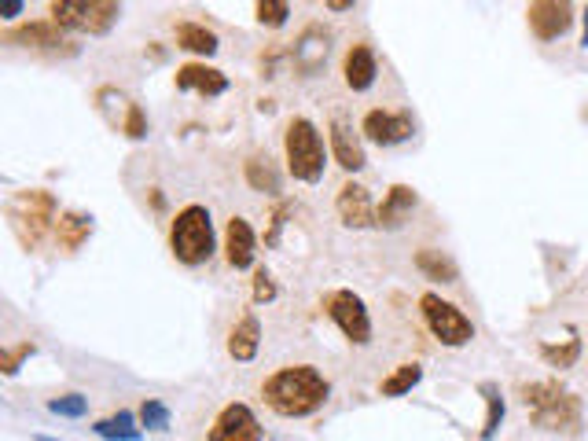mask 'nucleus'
<instances>
[{"instance_id": "nucleus-12", "label": "nucleus", "mask_w": 588, "mask_h": 441, "mask_svg": "<svg viewBox=\"0 0 588 441\" xmlns=\"http://www.w3.org/2000/svg\"><path fill=\"white\" fill-rule=\"evenodd\" d=\"M328 56H331V34L324 26H306L291 48L294 70L302 78H317L320 70H324V63H328Z\"/></svg>"}, {"instance_id": "nucleus-11", "label": "nucleus", "mask_w": 588, "mask_h": 441, "mask_svg": "<svg viewBox=\"0 0 588 441\" xmlns=\"http://www.w3.org/2000/svg\"><path fill=\"white\" fill-rule=\"evenodd\" d=\"M210 441H265V427L258 423L254 408L243 401H232L217 412L214 427H210Z\"/></svg>"}, {"instance_id": "nucleus-16", "label": "nucleus", "mask_w": 588, "mask_h": 441, "mask_svg": "<svg viewBox=\"0 0 588 441\" xmlns=\"http://www.w3.org/2000/svg\"><path fill=\"white\" fill-rule=\"evenodd\" d=\"M331 155H335V162H339L346 173H357V170H364V166H368V159H364L361 136L353 133V129L342 122V118H331Z\"/></svg>"}, {"instance_id": "nucleus-27", "label": "nucleus", "mask_w": 588, "mask_h": 441, "mask_svg": "<svg viewBox=\"0 0 588 441\" xmlns=\"http://www.w3.org/2000/svg\"><path fill=\"white\" fill-rule=\"evenodd\" d=\"M247 184L254 192H265V195H280V173L272 166L269 159H261V155H250L247 159Z\"/></svg>"}, {"instance_id": "nucleus-19", "label": "nucleus", "mask_w": 588, "mask_h": 441, "mask_svg": "<svg viewBox=\"0 0 588 441\" xmlns=\"http://www.w3.org/2000/svg\"><path fill=\"white\" fill-rule=\"evenodd\" d=\"M261 350V324L254 313H243V317L232 324V331H228V357L239 364L254 361Z\"/></svg>"}, {"instance_id": "nucleus-20", "label": "nucleus", "mask_w": 588, "mask_h": 441, "mask_svg": "<svg viewBox=\"0 0 588 441\" xmlns=\"http://www.w3.org/2000/svg\"><path fill=\"white\" fill-rule=\"evenodd\" d=\"M8 45H23V48H59L67 45L63 41V26L59 23H26V26H12L4 34Z\"/></svg>"}, {"instance_id": "nucleus-4", "label": "nucleus", "mask_w": 588, "mask_h": 441, "mask_svg": "<svg viewBox=\"0 0 588 441\" xmlns=\"http://www.w3.org/2000/svg\"><path fill=\"white\" fill-rule=\"evenodd\" d=\"M283 155L294 181L317 184L324 177V140L309 118H291L283 129Z\"/></svg>"}, {"instance_id": "nucleus-25", "label": "nucleus", "mask_w": 588, "mask_h": 441, "mask_svg": "<svg viewBox=\"0 0 588 441\" xmlns=\"http://www.w3.org/2000/svg\"><path fill=\"white\" fill-rule=\"evenodd\" d=\"M419 379H423V364H416V361L397 364L394 372H390L383 383H379V394H383V397H405L412 386H419Z\"/></svg>"}, {"instance_id": "nucleus-37", "label": "nucleus", "mask_w": 588, "mask_h": 441, "mask_svg": "<svg viewBox=\"0 0 588 441\" xmlns=\"http://www.w3.org/2000/svg\"><path fill=\"white\" fill-rule=\"evenodd\" d=\"M324 4H328L331 12H350V8L357 4V0H324Z\"/></svg>"}, {"instance_id": "nucleus-7", "label": "nucleus", "mask_w": 588, "mask_h": 441, "mask_svg": "<svg viewBox=\"0 0 588 441\" xmlns=\"http://www.w3.org/2000/svg\"><path fill=\"white\" fill-rule=\"evenodd\" d=\"M419 313H423V324L441 346H449V350H460L467 342L475 339V324L467 317L464 309L453 306V302H445L441 294L427 291L419 298Z\"/></svg>"}, {"instance_id": "nucleus-8", "label": "nucleus", "mask_w": 588, "mask_h": 441, "mask_svg": "<svg viewBox=\"0 0 588 441\" xmlns=\"http://www.w3.org/2000/svg\"><path fill=\"white\" fill-rule=\"evenodd\" d=\"M320 306H324V313L335 320V328L346 335V342H353V346H368V342H372V313H368L361 294L339 287V291L324 294Z\"/></svg>"}, {"instance_id": "nucleus-32", "label": "nucleus", "mask_w": 588, "mask_h": 441, "mask_svg": "<svg viewBox=\"0 0 588 441\" xmlns=\"http://www.w3.org/2000/svg\"><path fill=\"white\" fill-rule=\"evenodd\" d=\"M34 353H37L34 342H19V346H12V350H4L0 353V372L12 379V375H19V368H23L26 357H34Z\"/></svg>"}, {"instance_id": "nucleus-14", "label": "nucleus", "mask_w": 588, "mask_h": 441, "mask_svg": "<svg viewBox=\"0 0 588 441\" xmlns=\"http://www.w3.org/2000/svg\"><path fill=\"white\" fill-rule=\"evenodd\" d=\"M375 74H379V59H375L372 48L364 45V41L350 45V52L342 59V78H346V85L353 92H368L375 85Z\"/></svg>"}, {"instance_id": "nucleus-28", "label": "nucleus", "mask_w": 588, "mask_h": 441, "mask_svg": "<svg viewBox=\"0 0 588 441\" xmlns=\"http://www.w3.org/2000/svg\"><path fill=\"white\" fill-rule=\"evenodd\" d=\"M541 357L548 368H559V372H563V368H574L577 357H581V339L570 335V339H563V342H541Z\"/></svg>"}, {"instance_id": "nucleus-15", "label": "nucleus", "mask_w": 588, "mask_h": 441, "mask_svg": "<svg viewBox=\"0 0 588 441\" xmlns=\"http://www.w3.org/2000/svg\"><path fill=\"white\" fill-rule=\"evenodd\" d=\"M258 254V236L243 217H232L225 228V261L232 269H250Z\"/></svg>"}, {"instance_id": "nucleus-17", "label": "nucleus", "mask_w": 588, "mask_h": 441, "mask_svg": "<svg viewBox=\"0 0 588 441\" xmlns=\"http://www.w3.org/2000/svg\"><path fill=\"white\" fill-rule=\"evenodd\" d=\"M177 89L199 92V96H206V100H214V96L228 92V78L217 67H206V63H188V67L177 70Z\"/></svg>"}, {"instance_id": "nucleus-18", "label": "nucleus", "mask_w": 588, "mask_h": 441, "mask_svg": "<svg viewBox=\"0 0 588 441\" xmlns=\"http://www.w3.org/2000/svg\"><path fill=\"white\" fill-rule=\"evenodd\" d=\"M416 203H419V195L408 188V184H394L390 192H386V199H383V206L375 210V228H401L412 217V210H416Z\"/></svg>"}, {"instance_id": "nucleus-5", "label": "nucleus", "mask_w": 588, "mask_h": 441, "mask_svg": "<svg viewBox=\"0 0 588 441\" xmlns=\"http://www.w3.org/2000/svg\"><path fill=\"white\" fill-rule=\"evenodd\" d=\"M59 206H56V195L45 192V188H34V192H19L8 206V217H12V228L19 243L26 250L41 247V239L56 228L59 221Z\"/></svg>"}, {"instance_id": "nucleus-39", "label": "nucleus", "mask_w": 588, "mask_h": 441, "mask_svg": "<svg viewBox=\"0 0 588 441\" xmlns=\"http://www.w3.org/2000/svg\"><path fill=\"white\" fill-rule=\"evenodd\" d=\"M37 441H59V438H45V434H41V438H37Z\"/></svg>"}, {"instance_id": "nucleus-6", "label": "nucleus", "mask_w": 588, "mask_h": 441, "mask_svg": "<svg viewBox=\"0 0 588 441\" xmlns=\"http://www.w3.org/2000/svg\"><path fill=\"white\" fill-rule=\"evenodd\" d=\"M118 15H122V0H56L52 4V23L70 34H111Z\"/></svg>"}, {"instance_id": "nucleus-35", "label": "nucleus", "mask_w": 588, "mask_h": 441, "mask_svg": "<svg viewBox=\"0 0 588 441\" xmlns=\"http://www.w3.org/2000/svg\"><path fill=\"white\" fill-rule=\"evenodd\" d=\"M276 298V283L265 269L254 272V302H272Z\"/></svg>"}, {"instance_id": "nucleus-2", "label": "nucleus", "mask_w": 588, "mask_h": 441, "mask_svg": "<svg viewBox=\"0 0 588 441\" xmlns=\"http://www.w3.org/2000/svg\"><path fill=\"white\" fill-rule=\"evenodd\" d=\"M522 408L537 430L544 434H577L581 430V397L566 390L559 379H537L522 386Z\"/></svg>"}, {"instance_id": "nucleus-33", "label": "nucleus", "mask_w": 588, "mask_h": 441, "mask_svg": "<svg viewBox=\"0 0 588 441\" xmlns=\"http://www.w3.org/2000/svg\"><path fill=\"white\" fill-rule=\"evenodd\" d=\"M122 133L129 136V140H144L147 136V118H144V111H140V103H125Z\"/></svg>"}, {"instance_id": "nucleus-1", "label": "nucleus", "mask_w": 588, "mask_h": 441, "mask_svg": "<svg viewBox=\"0 0 588 441\" xmlns=\"http://www.w3.org/2000/svg\"><path fill=\"white\" fill-rule=\"evenodd\" d=\"M331 383L317 364H287L261 383V401L283 419H306L328 405Z\"/></svg>"}, {"instance_id": "nucleus-21", "label": "nucleus", "mask_w": 588, "mask_h": 441, "mask_svg": "<svg viewBox=\"0 0 588 441\" xmlns=\"http://www.w3.org/2000/svg\"><path fill=\"white\" fill-rule=\"evenodd\" d=\"M92 236V217L89 214H78V210H67V214H59L56 221V239L63 250H81L89 243Z\"/></svg>"}, {"instance_id": "nucleus-10", "label": "nucleus", "mask_w": 588, "mask_h": 441, "mask_svg": "<svg viewBox=\"0 0 588 441\" xmlns=\"http://www.w3.org/2000/svg\"><path fill=\"white\" fill-rule=\"evenodd\" d=\"M526 23L537 41H559L574 26V0H533L526 8Z\"/></svg>"}, {"instance_id": "nucleus-30", "label": "nucleus", "mask_w": 588, "mask_h": 441, "mask_svg": "<svg viewBox=\"0 0 588 441\" xmlns=\"http://www.w3.org/2000/svg\"><path fill=\"white\" fill-rule=\"evenodd\" d=\"M140 427L155 430V434H166V430H170V408L162 405L159 397H147L144 405H140Z\"/></svg>"}, {"instance_id": "nucleus-9", "label": "nucleus", "mask_w": 588, "mask_h": 441, "mask_svg": "<svg viewBox=\"0 0 588 441\" xmlns=\"http://www.w3.org/2000/svg\"><path fill=\"white\" fill-rule=\"evenodd\" d=\"M361 133L364 140H372L379 147H397L416 136V122L405 111H383V107H375V111L364 114Z\"/></svg>"}, {"instance_id": "nucleus-26", "label": "nucleus", "mask_w": 588, "mask_h": 441, "mask_svg": "<svg viewBox=\"0 0 588 441\" xmlns=\"http://www.w3.org/2000/svg\"><path fill=\"white\" fill-rule=\"evenodd\" d=\"M478 394L486 397V423H482V434L478 438L482 441H493L497 438V430H500V423H504V394H500V386L497 383H482L478 386Z\"/></svg>"}, {"instance_id": "nucleus-22", "label": "nucleus", "mask_w": 588, "mask_h": 441, "mask_svg": "<svg viewBox=\"0 0 588 441\" xmlns=\"http://www.w3.org/2000/svg\"><path fill=\"white\" fill-rule=\"evenodd\" d=\"M416 269L427 276V280L434 283H456V276H460V269H456V261L449 258V254H441V250L434 247H423L416 254Z\"/></svg>"}, {"instance_id": "nucleus-34", "label": "nucleus", "mask_w": 588, "mask_h": 441, "mask_svg": "<svg viewBox=\"0 0 588 441\" xmlns=\"http://www.w3.org/2000/svg\"><path fill=\"white\" fill-rule=\"evenodd\" d=\"M291 210H294V206L287 203V199H283V203L272 210L269 232H265V243H269V247H276V243H280V232H283V225H287V214H291Z\"/></svg>"}, {"instance_id": "nucleus-38", "label": "nucleus", "mask_w": 588, "mask_h": 441, "mask_svg": "<svg viewBox=\"0 0 588 441\" xmlns=\"http://www.w3.org/2000/svg\"><path fill=\"white\" fill-rule=\"evenodd\" d=\"M581 45L588 48V12H585V37H581Z\"/></svg>"}, {"instance_id": "nucleus-23", "label": "nucleus", "mask_w": 588, "mask_h": 441, "mask_svg": "<svg viewBox=\"0 0 588 441\" xmlns=\"http://www.w3.org/2000/svg\"><path fill=\"white\" fill-rule=\"evenodd\" d=\"M177 48H184V52H195V56H214L217 48H221V41H217V34H214V30H206V26L181 23V26H177Z\"/></svg>"}, {"instance_id": "nucleus-29", "label": "nucleus", "mask_w": 588, "mask_h": 441, "mask_svg": "<svg viewBox=\"0 0 588 441\" xmlns=\"http://www.w3.org/2000/svg\"><path fill=\"white\" fill-rule=\"evenodd\" d=\"M254 15H258L261 26L280 30L287 23V15H291V0H254Z\"/></svg>"}, {"instance_id": "nucleus-24", "label": "nucleus", "mask_w": 588, "mask_h": 441, "mask_svg": "<svg viewBox=\"0 0 588 441\" xmlns=\"http://www.w3.org/2000/svg\"><path fill=\"white\" fill-rule=\"evenodd\" d=\"M96 434L100 438H107V441H140L144 438V427H136V419H133V412H114V416H107V419H100L96 423Z\"/></svg>"}, {"instance_id": "nucleus-36", "label": "nucleus", "mask_w": 588, "mask_h": 441, "mask_svg": "<svg viewBox=\"0 0 588 441\" xmlns=\"http://www.w3.org/2000/svg\"><path fill=\"white\" fill-rule=\"evenodd\" d=\"M23 15V0H0V19H19Z\"/></svg>"}, {"instance_id": "nucleus-31", "label": "nucleus", "mask_w": 588, "mask_h": 441, "mask_svg": "<svg viewBox=\"0 0 588 441\" xmlns=\"http://www.w3.org/2000/svg\"><path fill=\"white\" fill-rule=\"evenodd\" d=\"M48 412L67 416V419H81V416H89V397H81V394L52 397V401H48Z\"/></svg>"}, {"instance_id": "nucleus-13", "label": "nucleus", "mask_w": 588, "mask_h": 441, "mask_svg": "<svg viewBox=\"0 0 588 441\" xmlns=\"http://www.w3.org/2000/svg\"><path fill=\"white\" fill-rule=\"evenodd\" d=\"M335 210H339V221L346 228H375V206L368 188L357 181H346L335 195Z\"/></svg>"}, {"instance_id": "nucleus-3", "label": "nucleus", "mask_w": 588, "mask_h": 441, "mask_svg": "<svg viewBox=\"0 0 588 441\" xmlns=\"http://www.w3.org/2000/svg\"><path fill=\"white\" fill-rule=\"evenodd\" d=\"M170 250L173 258L181 261V265H188V269H195V265H206V261L214 258V221H210V210L199 203L184 206V210H177V217H173L170 225Z\"/></svg>"}]
</instances>
